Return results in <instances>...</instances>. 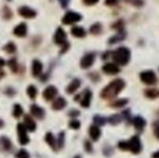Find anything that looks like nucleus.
I'll return each instance as SVG.
<instances>
[{
  "label": "nucleus",
  "mask_w": 159,
  "mask_h": 158,
  "mask_svg": "<svg viewBox=\"0 0 159 158\" xmlns=\"http://www.w3.org/2000/svg\"><path fill=\"white\" fill-rule=\"evenodd\" d=\"M13 34L16 37H25L27 34V25L25 23H21L16 25L13 29Z\"/></svg>",
  "instance_id": "nucleus-15"
},
{
  "label": "nucleus",
  "mask_w": 159,
  "mask_h": 158,
  "mask_svg": "<svg viewBox=\"0 0 159 158\" xmlns=\"http://www.w3.org/2000/svg\"><path fill=\"white\" fill-rule=\"evenodd\" d=\"M4 64H6V61H4L3 59H1V57H0V70H1V68L3 67Z\"/></svg>",
  "instance_id": "nucleus-47"
},
{
  "label": "nucleus",
  "mask_w": 159,
  "mask_h": 158,
  "mask_svg": "<svg viewBox=\"0 0 159 158\" xmlns=\"http://www.w3.org/2000/svg\"><path fill=\"white\" fill-rule=\"evenodd\" d=\"M3 17L6 20L11 19V17H12V11H11L9 8H4L3 9Z\"/></svg>",
  "instance_id": "nucleus-39"
},
{
  "label": "nucleus",
  "mask_w": 159,
  "mask_h": 158,
  "mask_svg": "<svg viewBox=\"0 0 159 158\" xmlns=\"http://www.w3.org/2000/svg\"><path fill=\"white\" fill-rule=\"evenodd\" d=\"M127 103H128V100H126V99L116 100V101L111 102V106H113V107H124V106L126 105Z\"/></svg>",
  "instance_id": "nucleus-29"
},
{
  "label": "nucleus",
  "mask_w": 159,
  "mask_h": 158,
  "mask_svg": "<svg viewBox=\"0 0 159 158\" xmlns=\"http://www.w3.org/2000/svg\"><path fill=\"white\" fill-rule=\"evenodd\" d=\"M16 131H17V139L19 142L22 145H27L30 143V138L27 135V130H26L25 126L23 124H19L16 126Z\"/></svg>",
  "instance_id": "nucleus-4"
},
{
  "label": "nucleus",
  "mask_w": 159,
  "mask_h": 158,
  "mask_svg": "<svg viewBox=\"0 0 159 158\" xmlns=\"http://www.w3.org/2000/svg\"><path fill=\"white\" fill-rule=\"evenodd\" d=\"M30 113H32V115L35 118H38V119H42L44 117V114H46L43 108L40 107L37 104H33V105L30 106Z\"/></svg>",
  "instance_id": "nucleus-13"
},
{
  "label": "nucleus",
  "mask_w": 159,
  "mask_h": 158,
  "mask_svg": "<svg viewBox=\"0 0 159 158\" xmlns=\"http://www.w3.org/2000/svg\"><path fill=\"white\" fill-rule=\"evenodd\" d=\"M68 48H69V43L66 41L64 44H62V50H61V53H65L67 50H68Z\"/></svg>",
  "instance_id": "nucleus-44"
},
{
  "label": "nucleus",
  "mask_w": 159,
  "mask_h": 158,
  "mask_svg": "<svg viewBox=\"0 0 159 158\" xmlns=\"http://www.w3.org/2000/svg\"><path fill=\"white\" fill-rule=\"evenodd\" d=\"M94 61H95L94 53H92V52L87 53L86 55H84V57H82L81 61H80V66H81V68H84V70H87V68L92 66Z\"/></svg>",
  "instance_id": "nucleus-8"
},
{
  "label": "nucleus",
  "mask_w": 159,
  "mask_h": 158,
  "mask_svg": "<svg viewBox=\"0 0 159 158\" xmlns=\"http://www.w3.org/2000/svg\"><path fill=\"white\" fill-rule=\"evenodd\" d=\"M26 92H27V95L30 97L32 100L34 99H36V97H37V94H38V90H37V88H36L35 86H30L27 89H26Z\"/></svg>",
  "instance_id": "nucleus-25"
},
{
  "label": "nucleus",
  "mask_w": 159,
  "mask_h": 158,
  "mask_svg": "<svg viewBox=\"0 0 159 158\" xmlns=\"http://www.w3.org/2000/svg\"><path fill=\"white\" fill-rule=\"evenodd\" d=\"M140 79L143 84H148V86H153V84H157V77L156 74L153 70H144L140 74Z\"/></svg>",
  "instance_id": "nucleus-3"
},
{
  "label": "nucleus",
  "mask_w": 159,
  "mask_h": 158,
  "mask_svg": "<svg viewBox=\"0 0 159 158\" xmlns=\"http://www.w3.org/2000/svg\"><path fill=\"white\" fill-rule=\"evenodd\" d=\"M154 134H155V137L159 140V120H157V121L154 124Z\"/></svg>",
  "instance_id": "nucleus-40"
},
{
  "label": "nucleus",
  "mask_w": 159,
  "mask_h": 158,
  "mask_svg": "<svg viewBox=\"0 0 159 158\" xmlns=\"http://www.w3.org/2000/svg\"><path fill=\"white\" fill-rule=\"evenodd\" d=\"M102 29H103V27L100 23H94L90 27V33L92 35H100L101 33H102Z\"/></svg>",
  "instance_id": "nucleus-26"
},
{
  "label": "nucleus",
  "mask_w": 159,
  "mask_h": 158,
  "mask_svg": "<svg viewBox=\"0 0 159 158\" xmlns=\"http://www.w3.org/2000/svg\"><path fill=\"white\" fill-rule=\"evenodd\" d=\"M152 158H159V151L154 153V154L152 155Z\"/></svg>",
  "instance_id": "nucleus-48"
},
{
  "label": "nucleus",
  "mask_w": 159,
  "mask_h": 158,
  "mask_svg": "<svg viewBox=\"0 0 159 158\" xmlns=\"http://www.w3.org/2000/svg\"><path fill=\"white\" fill-rule=\"evenodd\" d=\"M84 148H86V151H87V152H89V153H91V152H92V145H91V143H90V142H88V141H87L86 143H84Z\"/></svg>",
  "instance_id": "nucleus-42"
},
{
  "label": "nucleus",
  "mask_w": 159,
  "mask_h": 158,
  "mask_svg": "<svg viewBox=\"0 0 159 158\" xmlns=\"http://www.w3.org/2000/svg\"><path fill=\"white\" fill-rule=\"evenodd\" d=\"M42 95H43V97L47 100V101H52V100H54L55 97L57 95V89L55 88L54 86H49L43 90Z\"/></svg>",
  "instance_id": "nucleus-10"
},
{
  "label": "nucleus",
  "mask_w": 159,
  "mask_h": 158,
  "mask_svg": "<svg viewBox=\"0 0 159 158\" xmlns=\"http://www.w3.org/2000/svg\"><path fill=\"white\" fill-rule=\"evenodd\" d=\"M145 124H146V121H145L144 118H142L141 116L134 117V119H133V126H134V128H135L138 131H142L143 129H144Z\"/></svg>",
  "instance_id": "nucleus-21"
},
{
  "label": "nucleus",
  "mask_w": 159,
  "mask_h": 158,
  "mask_svg": "<svg viewBox=\"0 0 159 158\" xmlns=\"http://www.w3.org/2000/svg\"><path fill=\"white\" fill-rule=\"evenodd\" d=\"M3 126H4V122H3V120H1V119H0V128H3Z\"/></svg>",
  "instance_id": "nucleus-50"
},
{
  "label": "nucleus",
  "mask_w": 159,
  "mask_h": 158,
  "mask_svg": "<svg viewBox=\"0 0 159 158\" xmlns=\"http://www.w3.org/2000/svg\"><path fill=\"white\" fill-rule=\"evenodd\" d=\"M0 145H1V147L3 148L4 151H7V152H10V151H12V148H13L12 142H11V140L8 139L7 137L0 138Z\"/></svg>",
  "instance_id": "nucleus-19"
},
{
  "label": "nucleus",
  "mask_w": 159,
  "mask_h": 158,
  "mask_svg": "<svg viewBox=\"0 0 159 158\" xmlns=\"http://www.w3.org/2000/svg\"><path fill=\"white\" fill-rule=\"evenodd\" d=\"M3 49H4V51H6L7 53H10V54H12V53H14L15 51H16V46H15L12 41H10L3 47Z\"/></svg>",
  "instance_id": "nucleus-28"
},
{
  "label": "nucleus",
  "mask_w": 159,
  "mask_h": 158,
  "mask_svg": "<svg viewBox=\"0 0 159 158\" xmlns=\"http://www.w3.org/2000/svg\"><path fill=\"white\" fill-rule=\"evenodd\" d=\"M66 100L64 97H57V99L53 100V103H52V108L55 111H60V110H63V108L66 106Z\"/></svg>",
  "instance_id": "nucleus-17"
},
{
  "label": "nucleus",
  "mask_w": 159,
  "mask_h": 158,
  "mask_svg": "<svg viewBox=\"0 0 159 158\" xmlns=\"http://www.w3.org/2000/svg\"><path fill=\"white\" fill-rule=\"evenodd\" d=\"M129 150L133 154H139L142 151V143H141V140L138 135L131 138V140L129 141Z\"/></svg>",
  "instance_id": "nucleus-7"
},
{
  "label": "nucleus",
  "mask_w": 159,
  "mask_h": 158,
  "mask_svg": "<svg viewBox=\"0 0 159 158\" xmlns=\"http://www.w3.org/2000/svg\"><path fill=\"white\" fill-rule=\"evenodd\" d=\"M109 54H111V52H106V53H104V54H103V59L106 60V59H107V56H108Z\"/></svg>",
  "instance_id": "nucleus-49"
},
{
  "label": "nucleus",
  "mask_w": 159,
  "mask_h": 158,
  "mask_svg": "<svg viewBox=\"0 0 159 158\" xmlns=\"http://www.w3.org/2000/svg\"><path fill=\"white\" fill-rule=\"evenodd\" d=\"M91 99H92V92H91L89 89H86L81 94L77 95V97H75V100H77V101L79 100L80 105H81L82 107H89L91 104Z\"/></svg>",
  "instance_id": "nucleus-5"
},
{
  "label": "nucleus",
  "mask_w": 159,
  "mask_h": 158,
  "mask_svg": "<svg viewBox=\"0 0 159 158\" xmlns=\"http://www.w3.org/2000/svg\"><path fill=\"white\" fill-rule=\"evenodd\" d=\"M125 38H126V33H125V30L124 29H121V30H117V34L115 35V36H113L111 39H109V43H116V42H118V41H122Z\"/></svg>",
  "instance_id": "nucleus-23"
},
{
  "label": "nucleus",
  "mask_w": 159,
  "mask_h": 158,
  "mask_svg": "<svg viewBox=\"0 0 159 158\" xmlns=\"http://www.w3.org/2000/svg\"><path fill=\"white\" fill-rule=\"evenodd\" d=\"M43 70V65L39 60H34L33 61V66H32V73L34 77H39Z\"/></svg>",
  "instance_id": "nucleus-14"
},
{
  "label": "nucleus",
  "mask_w": 159,
  "mask_h": 158,
  "mask_svg": "<svg viewBox=\"0 0 159 158\" xmlns=\"http://www.w3.org/2000/svg\"><path fill=\"white\" fill-rule=\"evenodd\" d=\"M89 134H90V138L93 140V141H98V140L100 139V137H101L100 128H98V126H95V124L91 126L90 129H89Z\"/></svg>",
  "instance_id": "nucleus-20"
},
{
  "label": "nucleus",
  "mask_w": 159,
  "mask_h": 158,
  "mask_svg": "<svg viewBox=\"0 0 159 158\" xmlns=\"http://www.w3.org/2000/svg\"><path fill=\"white\" fill-rule=\"evenodd\" d=\"M125 86H126L125 80H122L120 78L113 80V81L109 82V84L102 90V92H101V97L105 100L113 99L116 95L119 94L120 91L125 88Z\"/></svg>",
  "instance_id": "nucleus-1"
},
{
  "label": "nucleus",
  "mask_w": 159,
  "mask_h": 158,
  "mask_svg": "<svg viewBox=\"0 0 159 158\" xmlns=\"http://www.w3.org/2000/svg\"><path fill=\"white\" fill-rule=\"evenodd\" d=\"M84 2L87 4V6H93V4L98 3V0H84Z\"/></svg>",
  "instance_id": "nucleus-45"
},
{
  "label": "nucleus",
  "mask_w": 159,
  "mask_h": 158,
  "mask_svg": "<svg viewBox=\"0 0 159 158\" xmlns=\"http://www.w3.org/2000/svg\"><path fill=\"white\" fill-rule=\"evenodd\" d=\"M121 116L120 115H118V114H115V115H113V116H111L108 118V121H109V124H120L121 122Z\"/></svg>",
  "instance_id": "nucleus-31"
},
{
  "label": "nucleus",
  "mask_w": 159,
  "mask_h": 158,
  "mask_svg": "<svg viewBox=\"0 0 159 158\" xmlns=\"http://www.w3.org/2000/svg\"><path fill=\"white\" fill-rule=\"evenodd\" d=\"M64 143H65V133L62 131L60 132L59 134V140L57 142V148H62L64 146Z\"/></svg>",
  "instance_id": "nucleus-32"
},
{
  "label": "nucleus",
  "mask_w": 159,
  "mask_h": 158,
  "mask_svg": "<svg viewBox=\"0 0 159 158\" xmlns=\"http://www.w3.org/2000/svg\"><path fill=\"white\" fill-rule=\"evenodd\" d=\"M80 84H81V81H80L79 79H74L73 81L70 82V84L67 86V88H66V92L68 93V94H73V93H75L76 91L79 89V87H80Z\"/></svg>",
  "instance_id": "nucleus-18"
},
{
  "label": "nucleus",
  "mask_w": 159,
  "mask_h": 158,
  "mask_svg": "<svg viewBox=\"0 0 159 158\" xmlns=\"http://www.w3.org/2000/svg\"><path fill=\"white\" fill-rule=\"evenodd\" d=\"M9 67H10V70H12L13 73H16L17 72V70H19V64H17V62H16V59H11L10 61H9Z\"/></svg>",
  "instance_id": "nucleus-30"
},
{
  "label": "nucleus",
  "mask_w": 159,
  "mask_h": 158,
  "mask_svg": "<svg viewBox=\"0 0 159 158\" xmlns=\"http://www.w3.org/2000/svg\"><path fill=\"white\" fill-rule=\"evenodd\" d=\"M111 54H113V60L116 65H127L131 59V52L126 47H120L117 50L114 51Z\"/></svg>",
  "instance_id": "nucleus-2"
},
{
  "label": "nucleus",
  "mask_w": 159,
  "mask_h": 158,
  "mask_svg": "<svg viewBox=\"0 0 159 158\" xmlns=\"http://www.w3.org/2000/svg\"><path fill=\"white\" fill-rule=\"evenodd\" d=\"M74 158H81L80 156H76V157H74Z\"/></svg>",
  "instance_id": "nucleus-52"
},
{
  "label": "nucleus",
  "mask_w": 159,
  "mask_h": 158,
  "mask_svg": "<svg viewBox=\"0 0 159 158\" xmlns=\"http://www.w3.org/2000/svg\"><path fill=\"white\" fill-rule=\"evenodd\" d=\"M3 77V73H0V78H2Z\"/></svg>",
  "instance_id": "nucleus-51"
},
{
  "label": "nucleus",
  "mask_w": 159,
  "mask_h": 158,
  "mask_svg": "<svg viewBox=\"0 0 159 158\" xmlns=\"http://www.w3.org/2000/svg\"><path fill=\"white\" fill-rule=\"evenodd\" d=\"M69 128L75 129V130L79 129L80 128V121H78V120H76V119L70 120V121H69Z\"/></svg>",
  "instance_id": "nucleus-37"
},
{
  "label": "nucleus",
  "mask_w": 159,
  "mask_h": 158,
  "mask_svg": "<svg viewBox=\"0 0 159 158\" xmlns=\"http://www.w3.org/2000/svg\"><path fill=\"white\" fill-rule=\"evenodd\" d=\"M102 70L105 74L115 75L120 72V68L118 67V65H116L115 63H106V64H104V66L102 67Z\"/></svg>",
  "instance_id": "nucleus-12"
},
{
  "label": "nucleus",
  "mask_w": 159,
  "mask_h": 158,
  "mask_svg": "<svg viewBox=\"0 0 159 158\" xmlns=\"http://www.w3.org/2000/svg\"><path fill=\"white\" fill-rule=\"evenodd\" d=\"M44 140H46L47 143H48L49 145H50V147H51V148H53L54 151H57V140L54 139V137H53L52 133H50V132L47 133L46 137H44Z\"/></svg>",
  "instance_id": "nucleus-24"
},
{
  "label": "nucleus",
  "mask_w": 159,
  "mask_h": 158,
  "mask_svg": "<svg viewBox=\"0 0 159 158\" xmlns=\"http://www.w3.org/2000/svg\"><path fill=\"white\" fill-rule=\"evenodd\" d=\"M23 107H22L20 104H15L14 106H13V116L15 117V118H20V117L23 115Z\"/></svg>",
  "instance_id": "nucleus-27"
},
{
  "label": "nucleus",
  "mask_w": 159,
  "mask_h": 158,
  "mask_svg": "<svg viewBox=\"0 0 159 158\" xmlns=\"http://www.w3.org/2000/svg\"><path fill=\"white\" fill-rule=\"evenodd\" d=\"M81 20V15L77 12H74V11H68L66 12V14L63 16L62 22L65 25H70V24H75L77 22H79Z\"/></svg>",
  "instance_id": "nucleus-6"
},
{
  "label": "nucleus",
  "mask_w": 159,
  "mask_h": 158,
  "mask_svg": "<svg viewBox=\"0 0 159 158\" xmlns=\"http://www.w3.org/2000/svg\"><path fill=\"white\" fill-rule=\"evenodd\" d=\"M78 115H79V112H77V111H71L69 113V116L73 117V118H76V116H78Z\"/></svg>",
  "instance_id": "nucleus-46"
},
{
  "label": "nucleus",
  "mask_w": 159,
  "mask_h": 158,
  "mask_svg": "<svg viewBox=\"0 0 159 158\" xmlns=\"http://www.w3.org/2000/svg\"><path fill=\"white\" fill-rule=\"evenodd\" d=\"M16 158H30V154L26 150H20L15 155Z\"/></svg>",
  "instance_id": "nucleus-35"
},
{
  "label": "nucleus",
  "mask_w": 159,
  "mask_h": 158,
  "mask_svg": "<svg viewBox=\"0 0 159 158\" xmlns=\"http://www.w3.org/2000/svg\"><path fill=\"white\" fill-rule=\"evenodd\" d=\"M93 120H94V124L95 126L100 127V126H103V124H105V122H106V119L104 118V117L102 116H94V118H93Z\"/></svg>",
  "instance_id": "nucleus-34"
},
{
  "label": "nucleus",
  "mask_w": 159,
  "mask_h": 158,
  "mask_svg": "<svg viewBox=\"0 0 159 158\" xmlns=\"http://www.w3.org/2000/svg\"><path fill=\"white\" fill-rule=\"evenodd\" d=\"M24 126H25L26 130L28 131H35L36 128H37V124H36V121L34 120V118L30 116V115H26L25 117H24Z\"/></svg>",
  "instance_id": "nucleus-16"
},
{
  "label": "nucleus",
  "mask_w": 159,
  "mask_h": 158,
  "mask_svg": "<svg viewBox=\"0 0 159 158\" xmlns=\"http://www.w3.org/2000/svg\"><path fill=\"white\" fill-rule=\"evenodd\" d=\"M158 94H159L158 91L155 90V89H148V90L145 91V95L147 97H149V99H155Z\"/></svg>",
  "instance_id": "nucleus-33"
},
{
  "label": "nucleus",
  "mask_w": 159,
  "mask_h": 158,
  "mask_svg": "<svg viewBox=\"0 0 159 158\" xmlns=\"http://www.w3.org/2000/svg\"><path fill=\"white\" fill-rule=\"evenodd\" d=\"M8 1H9V0H8Z\"/></svg>",
  "instance_id": "nucleus-53"
},
{
  "label": "nucleus",
  "mask_w": 159,
  "mask_h": 158,
  "mask_svg": "<svg viewBox=\"0 0 159 158\" xmlns=\"http://www.w3.org/2000/svg\"><path fill=\"white\" fill-rule=\"evenodd\" d=\"M19 14L21 15L22 17H24V19H33V17L36 16L37 13H36L35 10H33L32 8H30V7L23 6L19 9Z\"/></svg>",
  "instance_id": "nucleus-9"
},
{
  "label": "nucleus",
  "mask_w": 159,
  "mask_h": 158,
  "mask_svg": "<svg viewBox=\"0 0 159 158\" xmlns=\"http://www.w3.org/2000/svg\"><path fill=\"white\" fill-rule=\"evenodd\" d=\"M126 1L129 2V3H131L132 6L138 7V8H141V7L144 4V1H143V0H126Z\"/></svg>",
  "instance_id": "nucleus-36"
},
{
  "label": "nucleus",
  "mask_w": 159,
  "mask_h": 158,
  "mask_svg": "<svg viewBox=\"0 0 159 158\" xmlns=\"http://www.w3.org/2000/svg\"><path fill=\"white\" fill-rule=\"evenodd\" d=\"M70 33L73 36L77 37V38H82V37H84L87 34L84 28L81 27V26H74V27L71 28Z\"/></svg>",
  "instance_id": "nucleus-22"
},
{
  "label": "nucleus",
  "mask_w": 159,
  "mask_h": 158,
  "mask_svg": "<svg viewBox=\"0 0 159 158\" xmlns=\"http://www.w3.org/2000/svg\"><path fill=\"white\" fill-rule=\"evenodd\" d=\"M59 1H60V4L62 6V8H67L70 0H59Z\"/></svg>",
  "instance_id": "nucleus-43"
},
{
  "label": "nucleus",
  "mask_w": 159,
  "mask_h": 158,
  "mask_svg": "<svg viewBox=\"0 0 159 158\" xmlns=\"http://www.w3.org/2000/svg\"><path fill=\"white\" fill-rule=\"evenodd\" d=\"M118 147L122 151H128L129 150V142L127 141H121L118 143Z\"/></svg>",
  "instance_id": "nucleus-38"
},
{
  "label": "nucleus",
  "mask_w": 159,
  "mask_h": 158,
  "mask_svg": "<svg viewBox=\"0 0 159 158\" xmlns=\"http://www.w3.org/2000/svg\"><path fill=\"white\" fill-rule=\"evenodd\" d=\"M119 2V0H105V4L107 7H114Z\"/></svg>",
  "instance_id": "nucleus-41"
},
{
  "label": "nucleus",
  "mask_w": 159,
  "mask_h": 158,
  "mask_svg": "<svg viewBox=\"0 0 159 158\" xmlns=\"http://www.w3.org/2000/svg\"><path fill=\"white\" fill-rule=\"evenodd\" d=\"M66 33L62 27H59L54 34V42L57 44H64L66 42Z\"/></svg>",
  "instance_id": "nucleus-11"
}]
</instances>
